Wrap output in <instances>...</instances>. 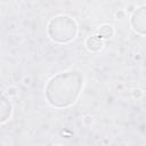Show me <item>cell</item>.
Listing matches in <instances>:
<instances>
[{"instance_id":"cell-1","label":"cell","mask_w":146,"mask_h":146,"mask_svg":"<svg viewBox=\"0 0 146 146\" xmlns=\"http://www.w3.org/2000/svg\"><path fill=\"white\" fill-rule=\"evenodd\" d=\"M83 78L80 72L67 71L51 78L46 88V97L55 107H66L73 104L80 95Z\"/></svg>"},{"instance_id":"cell-2","label":"cell","mask_w":146,"mask_h":146,"mask_svg":"<svg viewBox=\"0 0 146 146\" xmlns=\"http://www.w3.org/2000/svg\"><path fill=\"white\" fill-rule=\"evenodd\" d=\"M76 24L75 22L67 16H57L54 17L48 25V33L54 41L57 42H67L72 40L76 34Z\"/></svg>"},{"instance_id":"cell-3","label":"cell","mask_w":146,"mask_h":146,"mask_svg":"<svg viewBox=\"0 0 146 146\" xmlns=\"http://www.w3.org/2000/svg\"><path fill=\"white\" fill-rule=\"evenodd\" d=\"M11 114V105L10 103L2 96H0V123L8 120Z\"/></svg>"}]
</instances>
